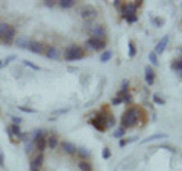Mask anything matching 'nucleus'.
Returning <instances> with one entry per match:
<instances>
[{
  "label": "nucleus",
  "instance_id": "25",
  "mask_svg": "<svg viewBox=\"0 0 182 171\" xmlns=\"http://www.w3.org/2000/svg\"><path fill=\"white\" fill-rule=\"evenodd\" d=\"M125 129L123 127H117L115 130H114V136L115 138H122V136H125Z\"/></svg>",
  "mask_w": 182,
  "mask_h": 171
},
{
  "label": "nucleus",
  "instance_id": "39",
  "mask_svg": "<svg viewBox=\"0 0 182 171\" xmlns=\"http://www.w3.org/2000/svg\"><path fill=\"white\" fill-rule=\"evenodd\" d=\"M32 144H34V142H26V151H27V153L32 150Z\"/></svg>",
  "mask_w": 182,
  "mask_h": 171
},
{
  "label": "nucleus",
  "instance_id": "16",
  "mask_svg": "<svg viewBox=\"0 0 182 171\" xmlns=\"http://www.w3.org/2000/svg\"><path fill=\"white\" fill-rule=\"evenodd\" d=\"M11 132H12V135L14 136H17V138H24V133H22V130H20V127L18 126H15V124H12L11 127Z\"/></svg>",
  "mask_w": 182,
  "mask_h": 171
},
{
  "label": "nucleus",
  "instance_id": "12",
  "mask_svg": "<svg viewBox=\"0 0 182 171\" xmlns=\"http://www.w3.org/2000/svg\"><path fill=\"white\" fill-rule=\"evenodd\" d=\"M167 44H169V36H164V38H162V39L158 43V44H156V47H155V53H156V55L164 53V50H165Z\"/></svg>",
  "mask_w": 182,
  "mask_h": 171
},
{
  "label": "nucleus",
  "instance_id": "6",
  "mask_svg": "<svg viewBox=\"0 0 182 171\" xmlns=\"http://www.w3.org/2000/svg\"><path fill=\"white\" fill-rule=\"evenodd\" d=\"M34 144L36 146V148L40 150V151H43L46 148V136H44V132L43 130H36L35 132V136H34Z\"/></svg>",
  "mask_w": 182,
  "mask_h": 171
},
{
  "label": "nucleus",
  "instance_id": "10",
  "mask_svg": "<svg viewBox=\"0 0 182 171\" xmlns=\"http://www.w3.org/2000/svg\"><path fill=\"white\" fill-rule=\"evenodd\" d=\"M90 34L93 38H100V39H103L105 38V29H103L102 26H94V27L90 29Z\"/></svg>",
  "mask_w": 182,
  "mask_h": 171
},
{
  "label": "nucleus",
  "instance_id": "15",
  "mask_svg": "<svg viewBox=\"0 0 182 171\" xmlns=\"http://www.w3.org/2000/svg\"><path fill=\"white\" fill-rule=\"evenodd\" d=\"M46 55H47L49 59H58V58H59V53H58V50L55 47H50V49L46 52Z\"/></svg>",
  "mask_w": 182,
  "mask_h": 171
},
{
  "label": "nucleus",
  "instance_id": "42",
  "mask_svg": "<svg viewBox=\"0 0 182 171\" xmlns=\"http://www.w3.org/2000/svg\"><path fill=\"white\" fill-rule=\"evenodd\" d=\"M120 3H122L120 0H115V2H114V5H115V6H120Z\"/></svg>",
  "mask_w": 182,
  "mask_h": 171
},
{
  "label": "nucleus",
  "instance_id": "35",
  "mask_svg": "<svg viewBox=\"0 0 182 171\" xmlns=\"http://www.w3.org/2000/svg\"><path fill=\"white\" fill-rule=\"evenodd\" d=\"M18 109H20V111H24V112H27V114H34L35 112L34 109H29V108H24V106H20Z\"/></svg>",
  "mask_w": 182,
  "mask_h": 171
},
{
  "label": "nucleus",
  "instance_id": "20",
  "mask_svg": "<svg viewBox=\"0 0 182 171\" xmlns=\"http://www.w3.org/2000/svg\"><path fill=\"white\" fill-rule=\"evenodd\" d=\"M167 135L165 133H156V135H152V136L146 138V139H143V142H150V141H155V139H161V138H165Z\"/></svg>",
  "mask_w": 182,
  "mask_h": 171
},
{
  "label": "nucleus",
  "instance_id": "33",
  "mask_svg": "<svg viewBox=\"0 0 182 171\" xmlns=\"http://www.w3.org/2000/svg\"><path fill=\"white\" fill-rule=\"evenodd\" d=\"M136 138H131V139H122L120 141V147H125L126 144H129V142H132V141H135Z\"/></svg>",
  "mask_w": 182,
  "mask_h": 171
},
{
  "label": "nucleus",
  "instance_id": "45",
  "mask_svg": "<svg viewBox=\"0 0 182 171\" xmlns=\"http://www.w3.org/2000/svg\"><path fill=\"white\" fill-rule=\"evenodd\" d=\"M2 65H3V61H0V68H2Z\"/></svg>",
  "mask_w": 182,
  "mask_h": 171
},
{
  "label": "nucleus",
  "instance_id": "24",
  "mask_svg": "<svg viewBox=\"0 0 182 171\" xmlns=\"http://www.w3.org/2000/svg\"><path fill=\"white\" fill-rule=\"evenodd\" d=\"M171 68L176 70V71H179L182 74V61H175L173 64H171Z\"/></svg>",
  "mask_w": 182,
  "mask_h": 171
},
{
  "label": "nucleus",
  "instance_id": "44",
  "mask_svg": "<svg viewBox=\"0 0 182 171\" xmlns=\"http://www.w3.org/2000/svg\"><path fill=\"white\" fill-rule=\"evenodd\" d=\"M31 171H40L38 168H31Z\"/></svg>",
  "mask_w": 182,
  "mask_h": 171
},
{
  "label": "nucleus",
  "instance_id": "43",
  "mask_svg": "<svg viewBox=\"0 0 182 171\" xmlns=\"http://www.w3.org/2000/svg\"><path fill=\"white\" fill-rule=\"evenodd\" d=\"M46 5H47V6H52V5H53V3H55V2H44Z\"/></svg>",
  "mask_w": 182,
  "mask_h": 171
},
{
  "label": "nucleus",
  "instance_id": "19",
  "mask_svg": "<svg viewBox=\"0 0 182 171\" xmlns=\"http://www.w3.org/2000/svg\"><path fill=\"white\" fill-rule=\"evenodd\" d=\"M15 44L20 47V49H27V46H29V39H26V38H18Z\"/></svg>",
  "mask_w": 182,
  "mask_h": 171
},
{
  "label": "nucleus",
  "instance_id": "7",
  "mask_svg": "<svg viewBox=\"0 0 182 171\" xmlns=\"http://www.w3.org/2000/svg\"><path fill=\"white\" fill-rule=\"evenodd\" d=\"M87 46L91 47L93 50H103L105 46H106V41H105V39H100V38H93V36H91L90 39L87 41Z\"/></svg>",
  "mask_w": 182,
  "mask_h": 171
},
{
  "label": "nucleus",
  "instance_id": "21",
  "mask_svg": "<svg viewBox=\"0 0 182 171\" xmlns=\"http://www.w3.org/2000/svg\"><path fill=\"white\" fill-rule=\"evenodd\" d=\"M111 58H113V52L106 50V52H103V53H102V56H100V61H102V62H108Z\"/></svg>",
  "mask_w": 182,
  "mask_h": 171
},
{
  "label": "nucleus",
  "instance_id": "34",
  "mask_svg": "<svg viewBox=\"0 0 182 171\" xmlns=\"http://www.w3.org/2000/svg\"><path fill=\"white\" fill-rule=\"evenodd\" d=\"M122 102L132 103V95H131V94H125V95H123V99H122Z\"/></svg>",
  "mask_w": 182,
  "mask_h": 171
},
{
  "label": "nucleus",
  "instance_id": "40",
  "mask_svg": "<svg viewBox=\"0 0 182 171\" xmlns=\"http://www.w3.org/2000/svg\"><path fill=\"white\" fill-rule=\"evenodd\" d=\"M3 164H5V156H3V153L0 151V165L3 167Z\"/></svg>",
  "mask_w": 182,
  "mask_h": 171
},
{
  "label": "nucleus",
  "instance_id": "4",
  "mask_svg": "<svg viewBox=\"0 0 182 171\" xmlns=\"http://www.w3.org/2000/svg\"><path fill=\"white\" fill-rule=\"evenodd\" d=\"M84 56H85V53L79 46H71L65 50V59L67 61H79Z\"/></svg>",
  "mask_w": 182,
  "mask_h": 171
},
{
  "label": "nucleus",
  "instance_id": "1",
  "mask_svg": "<svg viewBox=\"0 0 182 171\" xmlns=\"http://www.w3.org/2000/svg\"><path fill=\"white\" fill-rule=\"evenodd\" d=\"M15 36V29L9 24H0V43L3 44H12V39Z\"/></svg>",
  "mask_w": 182,
  "mask_h": 171
},
{
  "label": "nucleus",
  "instance_id": "13",
  "mask_svg": "<svg viewBox=\"0 0 182 171\" xmlns=\"http://www.w3.org/2000/svg\"><path fill=\"white\" fill-rule=\"evenodd\" d=\"M62 148H64V151H65V153H68V155H73V153H76V146H73V144H71V142H67V141H65V142H62Z\"/></svg>",
  "mask_w": 182,
  "mask_h": 171
},
{
  "label": "nucleus",
  "instance_id": "41",
  "mask_svg": "<svg viewBox=\"0 0 182 171\" xmlns=\"http://www.w3.org/2000/svg\"><path fill=\"white\" fill-rule=\"evenodd\" d=\"M153 21L156 23V26H161V24H162V20H158V18H153Z\"/></svg>",
  "mask_w": 182,
  "mask_h": 171
},
{
  "label": "nucleus",
  "instance_id": "17",
  "mask_svg": "<svg viewBox=\"0 0 182 171\" xmlns=\"http://www.w3.org/2000/svg\"><path fill=\"white\" fill-rule=\"evenodd\" d=\"M105 124H106V129H108V127H113V126L115 124V118H114L113 115L105 114Z\"/></svg>",
  "mask_w": 182,
  "mask_h": 171
},
{
  "label": "nucleus",
  "instance_id": "2",
  "mask_svg": "<svg viewBox=\"0 0 182 171\" xmlns=\"http://www.w3.org/2000/svg\"><path fill=\"white\" fill-rule=\"evenodd\" d=\"M136 121H138V109H129L122 117V127L123 129L132 127L136 124Z\"/></svg>",
  "mask_w": 182,
  "mask_h": 171
},
{
  "label": "nucleus",
  "instance_id": "27",
  "mask_svg": "<svg viewBox=\"0 0 182 171\" xmlns=\"http://www.w3.org/2000/svg\"><path fill=\"white\" fill-rule=\"evenodd\" d=\"M136 53V49H135V44L134 43H129V56L134 58Z\"/></svg>",
  "mask_w": 182,
  "mask_h": 171
},
{
  "label": "nucleus",
  "instance_id": "28",
  "mask_svg": "<svg viewBox=\"0 0 182 171\" xmlns=\"http://www.w3.org/2000/svg\"><path fill=\"white\" fill-rule=\"evenodd\" d=\"M58 144V139L55 136H50V139H49V147L50 148H55Z\"/></svg>",
  "mask_w": 182,
  "mask_h": 171
},
{
  "label": "nucleus",
  "instance_id": "46",
  "mask_svg": "<svg viewBox=\"0 0 182 171\" xmlns=\"http://www.w3.org/2000/svg\"><path fill=\"white\" fill-rule=\"evenodd\" d=\"M181 58H182V49H181Z\"/></svg>",
  "mask_w": 182,
  "mask_h": 171
},
{
  "label": "nucleus",
  "instance_id": "9",
  "mask_svg": "<svg viewBox=\"0 0 182 171\" xmlns=\"http://www.w3.org/2000/svg\"><path fill=\"white\" fill-rule=\"evenodd\" d=\"M27 50H31L32 53H36V55H41L44 52V46L38 41H31L29 39V46H27Z\"/></svg>",
  "mask_w": 182,
  "mask_h": 171
},
{
  "label": "nucleus",
  "instance_id": "22",
  "mask_svg": "<svg viewBox=\"0 0 182 171\" xmlns=\"http://www.w3.org/2000/svg\"><path fill=\"white\" fill-rule=\"evenodd\" d=\"M58 3H59L61 8H71V6L74 5L73 0H61V2H58Z\"/></svg>",
  "mask_w": 182,
  "mask_h": 171
},
{
  "label": "nucleus",
  "instance_id": "8",
  "mask_svg": "<svg viewBox=\"0 0 182 171\" xmlns=\"http://www.w3.org/2000/svg\"><path fill=\"white\" fill-rule=\"evenodd\" d=\"M80 15H82L84 20H93V18L97 17V11H96V8H93V6H84V8L80 9Z\"/></svg>",
  "mask_w": 182,
  "mask_h": 171
},
{
  "label": "nucleus",
  "instance_id": "37",
  "mask_svg": "<svg viewBox=\"0 0 182 171\" xmlns=\"http://www.w3.org/2000/svg\"><path fill=\"white\" fill-rule=\"evenodd\" d=\"M12 123L15 126H18L20 123H22V118H18V117H12Z\"/></svg>",
  "mask_w": 182,
  "mask_h": 171
},
{
  "label": "nucleus",
  "instance_id": "23",
  "mask_svg": "<svg viewBox=\"0 0 182 171\" xmlns=\"http://www.w3.org/2000/svg\"><path fill=\"white\" fill-rule=\"evenodd\" d=\"M78 165H79V168L82 171H91V165L88 164V162H84V160H80Z\"/></svg>",
  "mask_w": 182,
  "mask_h": 171
},
{
  "label": "nucleus",
  "instance_id": "11",
  "mask_svg": "<svg viewBox=\"0 0 182 171\" xmlns=\"http://www.w3.org/2000/svg\"><path fill=\"white\" fill-rule=\"evenodd\" d=\"M144 79H146V83L147 85H153V82H155V73H153V70L152 67H146L144 70Z\"/></svg>",
  "mask_w": 182,
  "mask_h": 171
},
{
  "label": "nucleus",
  "instance_id": "38",
  "mask_svg": "<svg viewBox=\"0 0 182 171\" xmlns=\"http://www.w3.org/2000/svg\"><path fill=\"white\" fill-rule=\"evenodd\" d=\"M11 61H15V56H14V55H12V56H8V58H6V59L3 61V64H9Z\"/></svg>",
  "mask_w": 182,
  "mask_h": 171
},
{
  "label": "nucleus",
  "instance_id": "18",
  "mask_svg": "<svg viewBox=\"0 0 182 171\" xmlns=\"http://www.w3.org/2000/svg\"><path fill=\"white\" fill-rule=\"evenodd\" d=\"M76 151L79 153V156H80V158H84V159H88V158H90V151H88L87 148L79 147V148H76Z\"/></svg>",
  "mask_w": 182,
  "mask_h": 171
},
{
  "label": "nucleus",
  "instance_id": "29",
  "mask_svg": "<svg viewBox=\"0 0 182 171\" xmlns=\"http://www.w3.org/2000/svg\"><path fill=\"white\" fill-rule=\"evenodd\" d=\"M102 156H103V159H109L111 158V151H109V148H103V151H102Z\"/></svg>",
  "mask_w": 182,
  "mask_h": 171
},
{
  "label": "nucleus",
  "instance_id": "30",
  "mask_svg": "<svg viewBox=\"0 0 182 171\" xmlns=\"http://www.w3.org/2000/svg\"><path fill=\"white\" fill-rule=\"evenodd\" d=\"M23 64H24L26 67H31V68H34V70H40V67H38V65H35L34 62H31V61H24Z\"/></svg>",
  "mask_w": 182,
  "mask_h": 171
},
{
  "label": "nucleus",
  "instance_id": "3",
  "mask_svg": "<svg viewBox=\"0 0 182 171\" xmlns=\"http://www.w3.org/2000/svg\"><path fill=\"white\" fill-rule=\"evenodd\" d=\"M122 15L127 23H135L136 21V8L132 3H127L122 8Z\"/></svg>",
  "mask_w": 182,
  "mask_h": 171
},
{
  "label": "nucleus",
  "instance_id": "26",
  "mask_svg": "<svg viewBox=\"0 0 182 171\" xmlns=\"http://www.w3.org/2000/svg\"><path fill=\"white\" fill-rule=\"evenodd\" d=\"M149 61H150L152 64L156 65V64H158V55H156L155 52H150V53H149Z\"/></svg>",
  "mask_w": 182,
  "mask_h": 171
},
{
  "label": "nucleus",
  "instance_id": "31",
  "mask_svg": "<svg viewBox=\"0 0 182 171\" xmlns=\"http://www.w3.org/2000/svg\"><path fill=\"white\" fill-rule=\"evenodd\" d=\"M153 102L158 103V104H164V103H165V100H164V99H161L158 94H155V95H153Z\"/></svg>",
  "mask_w": 182,
  "mask_h": 171
},
{
  "label": "nucleus",
  "instance_id": "32",
  "mask_svg": "<svg viewBox=\"0 0 182 171\" xmlns=\"http://www.w3.org/2000/svg\"><path fill=\"white\" fill-rule=\"evenodd\" d=\"M127 86H129V82H127V80H123V85H122V91H120V94H126Z\"/></svg>",
  "mask_w": 182,
  "mask_h": 171
},
{
  "label": "nucleus",
  "instance_id": "14",
  "mask_svg": "<svg viewBox=\"0 0 182 171\" xmlns=\"http://www.w3.org/2000/svg\"><path fill=\"white\" fill-rule=\"evenodd\" d=\"M43 160H44V156H43V155H38V156L31 162V168H38V170H40V167L43 165Z\"/></svg>",
  "mask_w": 182,
  "mask_h": 171
},
{
  "label": "nucleus",
  "instance_id": "5",
  "mask_svg": "<svg viewBox=\"0 0 182 171\" xmlns=\"http://www.w3.org/2000/svg\"><path fill=\"white\" fill-rule=\"evenodd\" d=\"M90 124L93 126L96 130H99V132H105V130H106V124H105V114H99V115H96L94 118H91Z\"/></svg>",
  "mask_w": 182,
  "mask_h": 171
},
{
  "label": "nucleus",
  "instance_id": "36",
  "mask_svg": "<svg viewBox=\"0 0 182 171\" xmlns=\"http://www.w3.org/2000/svg\"><path fill=\"white\" fill-rule=\"evenodd\" d=\"M111 103H113L114 106H117V104H120V103H123V102H122V99H120V97H114Z\"/></svg>",
  "mask_w": 182,
  "mask_h": 171
}]
</instances>
